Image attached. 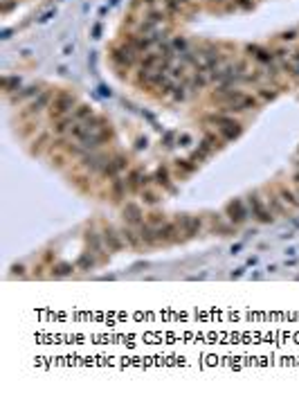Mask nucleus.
<instances>
[{"instance_id":"28","label":"nucleus","mask_w":299,"mask_h":394,"mask_svg":"<svg viewBox=\"0 0 299 394\" xmlns=\"http://www.w3.org/2000/svg\"><path fill=\"white\" fill-rule=\"evenodd\" d=\"M171 48H173L176 54H185V52H189V43H187V38H182V36L171 38Z\"/></svg>"},{"instance_id":"9","label":"nucleus","mask_w":299,"mask_h":394,"mask_svg":"<svg viewBox=\"0 0 299 394\" xmlns=\"http://www.w3.org/2000/svg\"><path fill=\"white\" fill-rule=\"evenodd\" d=\"M122 216H124V223L128 226H142L144 223V210H142L140 203H126L122 210Z\"/></svg>"},{"instance_id":"41","label":"nucleus","mask_w":299,"mask_h":394,"mask_svg":"<svg viewBox=\"0 0 299 394\" xmlns=\"http://www.w3.org/2000/svg\"><path fill=\"white\" fill-rule=\"evenodd\" d=\"M214 2H223V0H214Z\"/></svg>"},{"instance_id":"38","label":"nucleus","mask_w":299,"mask_h":394,"mask_svg":"<svg viewBox=\"0 0 299 394\" xmlns=\"http://www.w3.org/2000/svg\"><path fill=\"white\" fill-rule=\"evenodd\" d=\"M52 16H54V12H47V14H45V16H43V18H38V20H41V23H45V20H50V18H52Z\"/></svg>"},{"instance_id":"36","label":"nucleus","mask_w":299,"mask_h":394,"mask_svg":"<svg viewBox=\"0 0 299 394\" xmlns=\"http://www.w3.org/2000/svg\"><path fill=\"white\" fill-rule=\"evenodd\" d=\"M178 144H180V146H189L191 144V136H189V133H182V136L178 138Z\"/></svg>"},{"instance_id":"18","label":"nucleus","mask_w":299,"mask_h":394,"mask_svg":"<svg viewBox=\"0 0 299 394\" xmlns=\"http://www.w3.org/2000/svg\"><path fill=\"white\" fill-rule=\"evenodd\" d=\"M86 244L90 246L92 252H104V250H108V248H106V244H104V236L97 234V232H88V234H86Z\"/></svg>"},{"instance_id":"10","label":"nucleus","mask_w":299,"mask_h":394,"mask_svg":"<svg viewBox=\"0 0 299 394\" xmlns=\"http://www.w3.org/2000/svg\"><path fill=\"white\" fill-rule=\"evenodd\" d=\"M108 162V158L106 156H95V154H86V156H81V167L83 169H88L90 174H97V172H101V167Z\"/></svg>"},{"instance_id":"29","label":"nucleus","mask_w":299,"mask_h":394,"mask_svg":"<svg viewBox=\"0 0 299 394\" xmlns=\"http://www.w3.org/2000/svg\"><path fill=\"white\" fill-rule=\"evenodd\" d=\"M250 52H257V61H261V64H275V59L277 56L272 54V52H268V50H259V48H250Z\"/></svg>"},{"instance_id":"16","label":"nucleus","mask_w":299,"mask_h":394,"mask_svg":"<svg viewBox=\"0 0 299 394\" xmlns=\"http://www.w3.org/2000/svg\"><path fill=\"white\" fill-rule=\"evenodd\" d=\"M234 223L230 221V218H227V221H223L221 216H216V214H214L212 216V230L216 232V234H232V232H234Z\"/></svg>"},{"instance_id":"37","label":"nucleus","mask_w":299,"mask_h":394,"mask_svg":"<svg viewBox=\"0 0 299 394\" xmlns=\"http://www.w3.org/2000/svg\"><path fill=\"white\" fill-rule=\"evenodd\" d=\"M23 272H25L23 266H14V268H11V275H23Z\"/></svg>"},{"instance_id":"6","label":"nucleus","mask_w":299,"mask_h":394,"mask_svg":"<svg viewBox=\"0 0 299 394\" xmlns=\"http://www.w3.org/2000/svg\"><path fill=\"white\" fill-rule=\"evenodd\" d=\"M180 226L178 221H164L162 226L155 228V234H158V244H171V241L180 239Z\"/></svg>"},{"instance_id":"40","label":"nucleus","mask_w":299,"mask_h":394,"mask_svg":"<svg viewBox=\"0 0 299 394\" xmlns=\"http://www.w3.org/2000/svg\"><path fill=\"white\" fill-rule=\"evenodd\" d=\"M293 180H295V182H297V185H299V172H295V176H293Z\"/></svg>"},{"instance_id":"13","label":"nucleus","mask_w":299,"mask_h":394,"mask_svg":"<svg viewBox=\"0 0 299 394\" xmlns=\"http://www.w3.org/2000/svg\"><path fill=\"white\" fill-rule=\"evenodd\" d=\"M137 232H140V239L144 241V246L158 244V234H155V228L151 226V223H142V226H137Z\"/></svg>"},{"instance_id":"30","label":"nucleus","mask_w":299,"mask_h":394,"mask_svg":"<svg viewBox=\"0 0 299 394\" xmlns=\"http://www.w3.org/2000/svg\"><path fill=\"white\" fill-rule=\"evenodd\" d=\"M2 84H5V90L7 92H14L20 88V77H11V74H7L5 79H2Z\"/></svg>"},{"instance_id":"34","label":"nucleus","mask_w":299,"mask_h":394,"mask_svg":"<svg viewBox=\"0 0 299 394\" xmlns=\"http://www.w3.org/2000/svg\"><path fill=\"white\" fill-rule=\"evenodd\" d=\"M234 5L239 7V10H252L254 0H234Z\"/></svg>"},{"instance_id":"42","label":"nucleus","mask_w":299,"mask_h":394,"mask_svg":"<svg viewBox=\"0 0 299 394\" xmlns=\"http://www.w3.org/2000/svg\"><path fill=\"white\" fill-rule=\"evenodd\" d=\"M297 194H299V190H297Z\"/></svg>"},{"instance_id":"39","label":"nucleus","mask_w":299,"mask_h":394,"mask_svg":"<svg viewBox=\"0 0 299 394\" xmlns=\"http://www.w3.org/2000/svg\"><path fill=\"white\" fill-rule=\"evenodd\" d=\"M241 275H243V268H239V270L232 272V280H236V277H241Z\"/></svg>"},{"instance_id":"8","label":"nucleus","mask_w":299,"mask_h":394,"mask_svg":"<svg viewBox=\"0 0 299 394\" xmlns=\"http://www.w3.org/2000/svg\"><path fill=\"white\" fill-rule=\"evenodd\" d=\"M178 226H180L182 234L191 239V236L200 234V230H203V218H200V216H191V214H180Z\"/></svg>"},{"instance_id":"26","label":"nucleus","mask_w":299,"mask_h":394,"mask_svg":"<svg viewBox=\"0 0 299 394\" xmlns=\"http://www.w3.org/2000/svg\"><path fill=\"white\" fill-rule=\"evenodd\" d=\"M176 169H178V174H180V178H182V176H187V174L196 172V162H194V160H176Z\"/></svg>"},{"instance_id":"27","label":"nucleus","mask_w":299,"mask_h":394,"mask_svg":"<svg viewBox=\"0 0 299 394\" xmlns=\"http://www.w3.org/2000/svg\"><path fill=\"white\" fill-rule=\"evenodd\" d=\"M142 200H144L146 205H158L160 200H162V196L158 194V192L149 190V187H144V192H142Z\"/></svg>"},{"instance_id":"31","label":"nucleus","mask_w":299,"mask_h":394,"mask_svg":"<svg viewBox=\"0 0 299 394\" xmlns=\"http://www.w3.org/2000/svg\"><path fill=\"white\" fill-rule=\"evenodd\" d=\"M164 221H167V218H164V214H160V212H151L149 216H146V223H151V226H153V228L162 226Z\"/></svg>"},{"instance_id":"35","label":"nucleus","mask_w":299,"mask_h":394,"mask_svg":"<svg viewBox=\"0 0 299 394\" xmlns=\"http://www.w3.org/2000/svg\"><path fill=\"white\" fill-rule=\"evenodd\" d=\"M275 95H277V92L268 90V88H261V90H259V97H261V100H275Z\"/></svg>"},{"instance_id":"32","label":"nucleus","mask_w":299,"mask_h":394,"mask_svg":"<svg viewBox=\"0 0 299 394\" xmlns=\"http://www.w3.org/2000/svg\"><path fill=\"white\" fill-rule=\"evenodd\" d=\"M113 164H115V169H117V172H124V169L128 167L126 156H115V158H113Z\"/></svg>"},{"instance_id":"15","label":"nucleus","mask_w":299,"mask_h":394,"mask_svg":"<svg viewBox=\"0 0 299 394\" xmlns=\"http://www.w3.org/2000/svg\"><path fill=\"white\" fill-rule=\"evenodd\" d=\"M52 100H54V97H52V92H47V90H41V95H38L36 100H34L32 104H29V110H32V113H41L43 108H50Z\"/></svg>"},{"instance_id":"5","label":"nucleus","mask_w":299,"mask_h":394,"mask_svg":"<svg viewBox=\"0 0 299 394\" xmlns=\"http://www.w3.org/2000/svg\"><path fill=\"white\" fill-rule=\"evenodd\" d=\"M101 236H104V244L108 248V252H119V250L126 248V241L122 239V232L115 230L110 223L101 228Z\"/></svg>"},{"instance_id":"21","label":"nucleus","mask_w":299,"mask_h":394,"mask_svg":"<svg viewBox=\"0 0 299 394\" xmlns=\"http://www.w3.org/2000/svg\"><path fill=\"white\" fill-rule=\"evenodd\" d=\"M126 180H122V178H113V180H110V192H113V198L115 200H122L124 196H126Z\"/></svg>"},{"instance_id":"12","label":"nucleus","mask_w":299,"mask_h":394,"mask_svg":"<svg viewBox=\"0 0 299 394\" xmlns=\"http://www.w3.org/2000/svg\"><path fill=\"white\" fill-rule=\"evenodd\" d=\"M119 232H122V239L126 241V246H128V248L137 250L142 244H144V241L140 239V232H137V230H133V228L128 226V223H126V226H122V228H119Z\"/></svg>"},{"instance_id":"19","label":"nucleus","mask_w":299,"mask_h":394,"mask_svg":"<svg viewBox=\"0 0 299 394\" xmlns=\"http://www.w3.org/2000/svg\"><path fill=\"white\" fill-rule=\"evenodd\" d=\"M160 59H162V56H160L158 52H146V54L140 59V68L142 70H155L160 66Z\"/></svg>"},{"instance_id":"11","label":"nucleus","mask_w":299,"mask_h":394,"mask_svg":"<svg viewBox=\"0 0 299 394\" xmlns=\"http://www.w3.org/2000/svg\"><path fill=\"white\" fill-rule=\"evenodd\" d=\"M153 180H155V185H160L162 190L176 192V187H173V182H171V176H169V167H164V164H160V167L155 169Z\"/></svg>"},{"instance_id":"33","label":"nucleus","mask_w":299,"mask_h":394,"mask_svg":"<svg viewBox=\"0 0 299 394\" xmlns=\"http://www.w3.org/2000/svg\"><path fill=\"white\" fill-rule=\"evenodd\" d=\"M295 38H297V30H290V32L281 34V41H284V43H293Z\"/></svg>"},{"instance_id":"2","label":"nucleus","mask_w":299,"mask_h":394,"mask_svg":"<svg viewBox=\"0 0 299 394\" xmlns=\"http://www.w3.org/2000/svg\"><path fill=\"white\" fill-rule=\"evenodd\" d=\"M74 106H77V100H74V95H70V92H56L54 100H52V104H50V115H52V120L68 118V115L74 110Z\"/></svg>"},{"instance_id":"3","label":"nucleus","mask_w":299,"mask_h":394,"mask_svg":"<svg viewBox=\"0 0 299 394\" xmlns=\"http://www.w3.org/2000/svg\"><path fill=\"white\" fill-rule=\"evenodd\" d=\"M212 122L216 124L223 140H234V138H239L241 131H243V126H241L234 118H230V115H212Z\"/></svg>"},{"instance_id":"23","label":"nucleus","mask_w":299,"mask_h":394,"mask_svg":"<svg viewBox=\"0 0 299 394\" xmlns=\"http://www.w3.org/2000/svg\"><path fill=\"white\" fill-rule=\"evenodd\" d=\"M92 115H95V110L90 108V106H86V104H81V106H77V108L72 110V120L74 122H88V120L92 118Z\"/></svg>"},{"instance_id":"14","label":"nucleus","mask_w":299,"mask_h":394,"mask_svg":"<svg viewBox=\"0 0 299 394\" xmlns=\"http://www.w3.org/2000/svg\"><path fill=\"white\" fill-rule=\"evenodd\" d=\"M266 203L270 205V210H272V212H275V214H281V216H286V214H288V216H290V212H288V205L284 203V198H281L279 194H268Z\"/></svg>"},{"instance_id":"25","label":"nucleus","mask_w":299,"mask_h":394,"mask_svg":"<svg viewBox=\"0 0 299 394\" xmlns=\"http://www.w3.org/2000/svg\"><path fill=\"white\" fill-rule=\"evenodd\" d=\"M74 268L77 266H72V264H68V262H61V264H56V266H52V277H65V275H70Z\"/></svg>"},{"instance_id":"22","label":"nucleus","mask_w":299,"mask_h":394,"mask_svg":"<svg viewBox=\"0 0 299 394\" xmlns=\"http://www.w3.org/2000/svg\"><path fill=\"white\" fill-rule=\"evenodd\" d=\"M74 120L72 115H68V118H61L54 122V126H52V131H54V136H65V133H70V128H72Z\"/></svg>"},{"instance_id":"4","label":"nucleus","mask_w":299,"mask_h":394,"mask_svg":"<svg viewBox=\"0 0 299 394\" xmlns=\"http://www.w3.org/2000/svg\"><path fill=\"white\" fill-rule=\"evenodd\" d=\"M252 216L250 214V208H248V200L243 198H232L230 203L225 205V218H230L234 226H243L248 218Z\"/></svg>"},{"instance_id":"17","label":"nucleus","mask_w":299,"mask_h":394,"mask_svg":"<svg viewBox=\"0 0 299 394\" xmlns=\"http://www.w3.org/2000/svg\"><path fill=\"white\" fill-rule=\"evenodd\" d=\"M142 180H144V172H142V169H131L128 176H126L128 192H135V190H140V187H144V185H142Z\"/></svg>"},{"instance_id":"7","label":"nucleus","mask_w":299,"mask_h":394,"mask_svg":"<svg viewBox=\"0 0 299 394\" xmlns=\"http://www.w3.org/2000/svg\"><path fill=\"white\" fill-rule=\"evenodd\" d=\"M137 54H140V52H135L128 43H124V46H119V48L113 50V61L117 66H122V68H131V66H135Z\"/></svg>"},{"instance_id":"24","label":"nucleus","mask_w":299,"mask_h":394,"mask_svg":"<svg viewBox=\"0 0 299 394\" xmlns=\"http://www.w3.org/2000/svg\"><path fill=\"white\" fill-rule=\"evenodd\" d=\"M77 270H90L92 266H95V257H92V250L90 252H81L79 254V259H77Z\"/></svg>"},{"instance_id":"20","label":"nucleus","mask_w":299,"mask_h":394,"mask_svg":"<svg viewBox=\"0 0 299 394\" xmlns=\"http://www.w3.org/2000/svg\"><path fill=\"white\" fill-rule=\"evenodd\" d=\"M279 196L284 198V203L288 205V208L299 210V194H297V192L288 190V187H279Z\"/></svg>"},{"instance_id":"1","label":"nucleus","mask_w":299,"mask_h":394,"mask_svg":"<svg viewBox=\"0 0 299 394\" xmlns=\"http://www.w3.org/2000/svg\"><path fill=\"white\" fill-rule=\"evenodd\" d=\"M245 200H248L250 214H252L259 223H272V221H275V212H272L270 205L266 203V198L259 196V192H250Z\"/></svg>"}]
</instances>
